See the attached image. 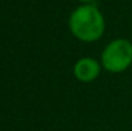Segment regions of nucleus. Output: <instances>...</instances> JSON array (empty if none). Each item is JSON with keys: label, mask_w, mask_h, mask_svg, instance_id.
Here are the masks:
<instances>
[{"label": "nucleus", "mask_w": 132, "mask_h": 131, "mask_svg": "<svg viewBox=\"0 0 132 131\" xmlns=\"http://www.w3.org/2000/svg\"><path fill=\"white\" fill-rule=\"evenodd\" d=\"M103 67L112 73L126 71L132 63V44L126 39H117L109 43L101 53Z\"/></svg>", "instance_id": "f03ea898"}, {"label": "nucleus", "mask_w": 132, "mask_h": 131, "mask_svg": "<svg viewBox=\"0 0 132 131\" xmlns=\"http://www.w3.org/2000/svg\"><path fill=\"white\" fill-rule=\"evenodd\" d=\"M80 1H82V3H90V1H92V0H80Z\"/></svg>", "instance_id": "20e7f679"}, {"label": "nucleus", "mask_w": 132, "mask_h": 131, "mask_svg": "<svg viewBox=\"0 0 132 131\" xmlns=\"http://www.w3.org/2000/svg\"><path fill=\"white\" fill-rule=\"evenodd\" d=\"M71 32L81 41L92 43L99 40L105 30L103 14L95 5L85 4L78 6L69 18Z\"/></svg>", "instance_id": "f257e3e1"}, {"label": "nucleus", "mask_w": 132, "mask_h": 131, "mask_svg": "<svg viewBox=\"0 0 132 131\" xmlns=\"http://www.w3.org/2000/svg\"><path fill=\"white\" fill-rule=\"evenodd\" d=\"M75 77L81 82H91L100 73V64L94 58H81L73 68Z\"/></svg>", "instance_id": "7ed1b4c3"}]
</instances>
